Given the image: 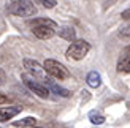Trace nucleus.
I'll use <instances>...</instances> for the list:
<instances>
[{"instance_id": "nucleus-5", "label": "nucleus", "mask_w": 130, "mask_h": 128, "mask_svg": "<svg viewBox=\"0 0 130 128\" xmlns=\"http://www.w3.org/2000/svg\"><path fill=\"white\" fill-rule=\"evenodd\" d=\"M24 68H25V71H27L29 74H32L35 79L44 82V84H46V82L49 81V78L46 76V70H44V67H41L37 60L24 59Z\"/></svg>"}, {"instance_id": "nucleus-1", "label": "nucleus", "mask_w": 130, "mask_h": 128, "mask_svg": "<svg viewBox=\"0 0 130 128\" xmlns=\"http://www.w3.org/2000/svg\"><path fill=\"white\" fill-rule=\"evenodd\" d=\"M8 11L14 16H34L37 13L35 5L32 3V0H13V2L8 3Z\"/></svg>"}, {"instance_id": "nucleus-3", "label": "nucleus", "mask_w": 130, "mask_h": 128, "mask_svg": "<svg viewBox=\"0 0 130 128\" xmlns=\"http://www.w3.org/2000/svg\"><path fill=\"white\" fill-rule=\"evenodd\" d=\"M89 51H90V44L86 40H75L71 41V44L67 49V57L73 60H83L89 54Z\"/></svg>"}, {"instance_id": "nucleus-20", "label": "nucleus", "mask_w": 130, "mask_h": 128, "mask_svg": "<svg viewBox=\"0 0 130 128\" xmlns=\"http://www.w3.org/2000/svg\"><path fill=\"white\" fill-rule=\"evenodd\" d=\"M32 128H41V126H32Z\"/></svg>"}, {"instance_id": "nucleus-12", "label": "nucleus", "mask_w": 130, "mask_h": 128, "mask_svg": "<svg viewBox=\"0 0 130 128\" xmlns=\"http://www.w3.org/2000/svg\"><path fill=\"white\" fill-rule=\"evenodd\" d=\"M35 123H37L35 117H25V119H21V120H14L13 126H16V128H32V126H35Z\"/></svg>"}, {"instance_id": "nucleus-13", "label": "nucleus", "mask_w": 130, "mask_h": 128, "mask_svg": "<svg viewBox=\"0 0 130 128\" xmlns=\"http://www.w3.org/2000/svg\"><path fill=\"white\" fill-rule=\"evenodd\" d=\"M87 84L89 87H92V89H97V87H100L102 86V76L97 73V71H90L87 74Z\"/></svg>"}, {"instance_id": "nucleus-2", "label": "nucleus", "mask_w": 130, "mask_h": 128, "mask_svg": "<svg viewBox=\"0 0 130 128\" xmlns=\"http://www.w3.org/2000/svg\"><path fill=\"white\" fill-rule=\"evenodd\" d=\"M43 67L44 70H46V73L49 76H53L54 79H59V81H65V79H68L70 78V71H68V68L63 65V63L60 62H57L54 59H46L43 63Z\"/></svg>"}, {"instance_id": "nucleus-16", "label": "nucleus", "mask_w": 130, "mask_h": 128, "mask_svg": "<svg viewBox=\"0 0 130 128\" xmlns=\"http://www.w3.org/2000/svg\"><path fill=\"white\" fill-rule=\"evenodd\" d=\"M119 33H121L122 36H130V24L124 25V27H121V32H119Z\"/></svg>"}, {"instance_id": "nucleus-14", "label": "nucleus", "mask_w": 130, "mask_h": 128, "mask_svg": "<svg viewBox=\"0 0 130 128\" xmlns=\"http://www.w3.org/2000/svg\"><path fill=\"white\" fill-rule=\"evenodd\" d=\"M89 120H90L94 125H102V123H105V117H103L99 111H90V112H89Z\"/></svg>"}, {"instance_id": "nucleus-8", "label": "nucleus", "mask_w": 130, "mask_h": 128, "mask_svg": "<svg viewBox=\"0 0 130 128\" xmlns=\"http://www.w3.org/2000/svg\"><path fill=\"white\" fill-rule=\"evenodd\" d=\"M116 70H118L119 73H130V51H127L124 55L119 57Z\"/></svg>"}, {"instance_id": "nucleus-19", "label": "nucleus", "mask_w": 130, "mask_h": 128, "mask_svg": "<svg viewBox=\"0 0 130 128\" xmlns=\"http://www.w3.org/2000/svg\"><path fill=\"white\" fill-rule=\"evenodd\" d=\"M3 81H5V73L0 70V84H3Z\"/></svg>"}, {"instance_id": "nucleus-7", "label": "nucleus", "mask_w": 130, "mask_h": 128, "mask_svg": "<svg viewBox=\"0 0 130 128\" xmlns=\"http://www.w3.org/2000/svg\"><path fill=\"white\" fill-rule=\"evenodd\" d=\"M21 112V106H8V108H0V122L13 119L14 116Z\"/></svg>"}, {"instance_id": "nucleus-6", "label": "nucleus", "mask_w": 130, "mask_h": 128, "mask_svg": "<svg viewBox=\"0 0 130 128\" xmlns=\"http://www.w3.org/2000/svg\"><path fill=\"white\" fill-rule=\"evenodd\" d=\"M32 33L40 40H49L56 35V27H53V25H35V27H32Z\"/></svg>"}, {"instance_id": "nucleus-17", "label": "nucleus", "mask_w": 130, "mask_h": 128, "mask_svg": "<svg viewBox=\"0 0 130 128\" xmlns=\"http://www.w3.org/2000/svg\"><path fill=\"white\" fill-rule=\"evenodd\" d=\"M122 19H125V21H130V8L128 10H125V11H122Z\"/></svg>"}, {"instance_id": "nucleus-15", "label": "nucleus", "mask_w": 130, "mask_h": 128, "mask_svg": "<svg viewBox=\"0 0 130 128\" xmlns=\"http://www.w3.org/2000/svg\"><path fill=\"white\" fill-rule=\"evenodd\" d=\"M35 3L37 5H41L43 8L51 10V8H54V6L57 5V0H35Z\"/></svg>"}, {"instance_id": "nucleus-10", "label": "nucleus", "mask_w": 130, "mask_h": 128, "mask_svg": "<svg viewBox=\"0 0 130 128\" xmlns=\"http://www.w3.org/2000/svg\"><path fill=\"white\" fill-rule=\"evenodd\" d=\"M46 86H48L54 93L59 95V97H63V98H68V97H70V90H67V89H63V87H60V86H57L54 81L49 79V81L46 82Z\"/></svg>"}, {"instance_id": "nucleus-4", "label": "nucleus", "mask_w": 130, "mask_h": 128, "mask_svg": "<svg viewBox=\"0 0 130 128\" xmlns=\"http://www.w3.org/2000/svg\"><path fill=\"white\" fill-rule=\"evenodd\" d=\"M22 81H24V84L27 86L35 95H38L40 98H48V97H49V89H48V86L44 84V82L35 79L32 74L24 73V74H22Z\"/></svg>"}, {"instance_id": "nucleus-18", "label": "nucleus", "mask_w": 130, "mask_h": 128, "mask_svg": "<svg viewBox=\"0 0 130 128\" xmlns=\"http://www.w3.org/2000/svg\"><path fill=\"white\" fill-rule=\"evenodd\" d=\"M6 101H8V98L5 97V95L0 92V104H3V103H6Z\"/></svg>"}, {"instance_id": "nucleus-11", "label": "nucleus", "mask_w": 130, "mask_h": 128, "mask_svg": "<svg viewBox=\"0 0 130 128\" xmlns=\"http://www.w3.org/2000/svg\"><path fill=\"white\" fill-rule=\"evenodd\" d=\"M27 24L30 27H35V25H53V27L57 29V24L53 19H48V17H34V19H29Z\"/></svg>"}, {"instance_id": "nucleus-9", "label": "nucleus", "mask_w": 130, "mask_h": 128, "mask_svg": "<svg viewBox=\"0 0 130 128\" xmlns=\"http://www.w3.org/2000/svg\"><path fill=\"white\" fill-rule=\"evenodd\" d=\"M57 33H59L60 38H63V40L67 41H75L76 40V32L73 27H62L57 30Z\"/></svg>"}]
</instances>
